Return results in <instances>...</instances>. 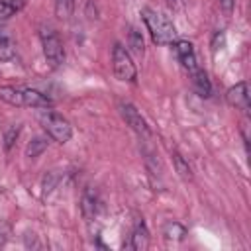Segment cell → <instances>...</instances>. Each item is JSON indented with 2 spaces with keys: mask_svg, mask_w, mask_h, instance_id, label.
Listing matches in <instances>:
<instances>
[{
  "mask_svg": "<svg viewBox=\"0 0 251 251\" xmlns=\"http://www.w3.org/2000/svg\"><path fill=\"white\" fill-rule=\"evenodd\" d=\"M233 6H235V0H220V8L226 16H229L233 12Z\"/></svg>",
  "mask_w": 251,
  "mask_h": 251,
  "instance_id": "21",
  "label": "cell"
},
{
  "mask_svg": "<svg viewBox=\"0 0 251 251\" xmlns=\"http://www.w3.org/2000/svg\"><path fill=\"white\" fill-rule=\"evenodd\" d=\"M167 6L175 12V10H180L182 8V0H167Z\"/></svg>",
  "mask_w": 251,
  "mask_h": 251,
  "instance_id": "22",
  "label": "cell"
},
{
  "mask_svg": "<svg viewBox=\"0 0 251 251\" xmlns=\"http://www.w3.org/2000/svg\"><path fill=\"white\" fill-rule=\"evenodd\" d=\"M141 20L147 25V31L157 45H171L176 41V27L175 24L161 12L153 8H141Z\"/></svg>",
  "mask_w": 251,
  "mask_h": 251,
  "instance_id": "1",
  "label": "cell"
},
{
  "mask_svg": "<svg viewBox=\"0 0 251 251\" xmlns=\"http://www.w3.org/2000/svg\"><path fill=\"white\" fill-rule=\"evenodd\" d=\"M75 12V0H55V16L63 22L71 20Z\"/></svg>",
  "mask_w": 251,
  "mask_h": 251,
  "instance_id": "17",
  "label": "cell"
},
{
  "mask_svg": "<svg viewBox=\"0 0 251 251\" xmlns=\"http://www.w3.org/2000/svg\"><path fill=\"white\" fill-rule=\"evenodd\" d=\"M190 75V82H192V88H194V92L198 94V96H202V98H208L210 94H212V82H210V78H208V73L204 71V69H200V67H196L192 73H188Z\"/></svg>",
  "mask_w": 251,
  "mask_h": 251,
  "instance_id": "11",
  "label": "cell"
},
{
  "mask_svg": "<svg viewBox=\"0 0 251 251\" xmlns=\"http://www.w3.org/2000/svg\"><path fill=\"white\" fill-rule=\"evenodd\" d=\"M0 100L12 106H25V108H51L53 100L43 92L29 88V86H0Z\"/></svg>",
  "mask_w": 251,
  "mask_h": 251,
  "instance_id": "2",
  "label": "cell"
},
{
  "mask_svg": "<svg viewBox=\"0 0 251 251\" xmlns=\"http://www.w3.org/2000/svg\"><path fill=\"white\" fill-rule=\"evenodd\" d=\"M16 57V45L10 37H0V63H8Z\"/></svg>",
  "mask_w": 251,
  "mask_h": 251,
  "instance_id": "18",
  "label": "cell"
},
{
  "mask_svg": "<svg viewBox=\"0 0 251 251\" xmlns=\"http://www.w3.org/2000/svg\"><path fill=\"white\" fill-rule=\"evenodd\" d=\"M20 126H12L10 129H8V133H6V137H4V147H6V151H10L12 149V145L16 143V139H18V135H20Z\"/></svg>",
  "mask_w": 251,
  "mask_h": 251,
  "instance_id": "19",
  "label": "cell"
},
{
  "mask_svg": "<svg viewBox=\"0 0 251 251\" xmlns=\"http://www.w3.org/2000/svg\"><path fill=\"white\" fill-rule=\"evenodd\" d=\"M226 102L235 108V110H241V112H249V88H247V82L241 80L233 86H229L226 90Z\"/></svg>",
  "mask_w": 251,
  "mask_h": 251,
  "instance_id": "7",
  "label": "cell"
},
{
  "mask_svg": "<svg viewBox=\"0 0 251 251\" xmlns=\"http://www.w3.org/2000/svg\"><path fill=\"white\" fill-rule=\"evenodd\" d=\"M118 110H120L122 120H124L139 137H143V139H149V137H151V129H149L145 118L139 114V110H137L131 102H124V100H122V102L118 104Z\"/></svg>",
  "mask_w": 251,
  "mask_h": 251,
  "instance_id": "6",
  "label": "cell"
},
{
  "mask_svg": "<svg viewBox=\"0 0 251 251\" xmlns=\"http://www.w3.org/2000/svg\"><path fill=\"white\" fill-rule=\"evenodd\" d=\"M39 39H41L43 57H45L47 65L51 69L61 67V63L65 61V49H63V41H61L59 33L51 25H41L39 27Z\"/></svg>",
  "mask_w": 251,
  "mask_h": 251,
  "instance_id": "4",
  "label": "cell"
},
{
  "mask_svg": "<svg viewBox=\"0 0 251 251\" xmlns=\"http://www.w3.org/2000/svg\"><path fill=\"white\" fill-rule=\"evenodd\" d=\"M127 247L133 249V251H145L149 247V229L143 224V220H137L135 222V226L131 229V235H129Z\"/></svg>",
  "mask_w": 251,
  "mask_h": 251,
  "instance_id": "10",
  "label": "cell"
},
{
  "mask_svg": "<svg viewBox=\"0 0 251 251\" xmlns=\"http://www.w3.org/2000/svg\"><path fill=\"white\" fill-rule=\"evenodd\" d=\"M37 120H39L41 127L47 131V135L53 141H57V143L65 145L73 137V126H71V122L67 118H63L61 114L53 112L51 108H41V112L37 114Z\"/></svg>",
  "mask_w": 251,
  "mask_h": 251,
  "instance_id": "3",
  "label": "cell"
},
{
  "mask_svg": "<svg viewBox=\"0 0 251 251\" xmlns=\"http://www.w3.org/2000/svg\"><path fill=\"white\" fill-rule=\"evenodd\" d=\"M226 45V37H224V31H216L214 39H212V51L216 53L218 49H222Z\"/></svg>",
  "mask_w": 251,
  "mask_h": 251,
  "instance_id": "20",
  "label": "cell"
},
{
  "mask_svg": "<svg viewBox=\"0 0 251 251\" xmlns=\"http://www.w3.org/2000/svg\"><path fill=\"white\" fill-rule=\"evenodd\" d=\"M127 51H131L133 55H137V57H143V53H145V47H143V37H141V33L135 29V27H129V33H127Z\"/></svg>",
  "mask_w": 251,
  "mask_h": 251,
  "instance_id": "14",
  "label": "cell"
},
{
  "mask_svg": "<svg viewBox=\"0 0 251 251\" xmlns=\"http://www.w3.org/2000/svg\"><path fill=\"white\" fill-rule=\"evenodd\" d=\"M175 53H176V59H178V63L182 65V69H186L188 73H192V71L198 67V63H196V53H194V47H192L190 41H186V39L175 41Z\"/></svg>",
  "mask_w": 251,
  "mask_h": 251,
  "instance_id": "8",
  "label": "cell"
},
{
  "mask_svg": "<svg viewBox=\"0 0 251 251\" xmlns=\"http://www.w3.org/2000/svg\"><path fill=\"white\" fill-rule=\"evenodd\" d=\"M112 69H114V76L122 82L137 80V67L131 59V53L122 43H114L112 47Z\"/></svg>",
  "mask_w": 251,
  "mask_h": 251,
  "instance_id": "5",
  "label": "cell"
},
{
  "mask_svg": "<svg viewBox=\"0 0 251 251\" xmlns=\"http://www.w3.org/2000/svg\"><path fill=\"white\" fill-rule=\"evenodd\" d=\"M4 245V237H2V233H0V247Z\"/></svg>",
  "mask_w": 251,
  "mask_h": 251,
  "instance_id": "23",
  "label": "cell"
},
{
  "mask_svg": "<svg viewBox=\"0 0 251 251\" xmlns=\"http://www.w3.org/2000/svg\"><path fill=\"white\" fill-rule=\"evenodd\" d=\"M173 163H175V171H176V175L182 178V180H192V169H190V165H188V161L180 155V153H173Z\"/></svg>",
  "mask_w": 251,
  "mask_h": 251,
  "instance_id": "15",
  "label": "cell"
},
{
  "mask_svg": "<svg viewBox=\"0 0 251 251\" xmlns=\"http://www.w3.org/2000/svg\"><path fill=\"white\" fill-rule=\"evenodd\" d=\"M45 149H47V139L45 137H33L25 147V157L27 159H37Z\"/></svg>",
  "mask_w": 251,
  "mask_h": 251,
  "instance_id": "16",
  "label": "cell"
},
{
  "mask_svg": "<svg viewBox=\"0 0 251 251\" xmlns=\"http://www.w3.org/2000/svg\"><path fill=\"white\" fill-rule=\"evenodd\" d=\"M98 208H100V200H98V192L94 188H84L82 196H80V212H82V218L86 222H92L98 214Z\"/></svg>",
  "mask_w": 251,
  "mask_h": 251,
  "instance_id": "9",
  "label": "cell"
},
{
  "mask_svg": "<svg viewBox=\"0 0 251 251\" xmlns=\"http://www.w3.org/2000/svg\"><path fill=\"white\" fill-rule=\"evenodd\" d=\"M163 235L169 241H182L186 237V227L178 222H167L163 227Z\"/></svg>",
  "mask_w": 251,
  "mask_h": 251,
  "instance_id": "12",
  "label": "cell"
},
{
  "mask_svg": "<svg viewBox=\"0 0 251 251\" xmlns=\"http://www.w3.org/2000/svg\"><path fill=\"white\" fill-rule=\"evenodd\" d=\"M25 6V0H0V20H10Z\"/></svg>",
  "mask_w": 251,
  "mask_h": 251,
  "instance_id": "13",
  "label": "cell"
}]
</instances>
